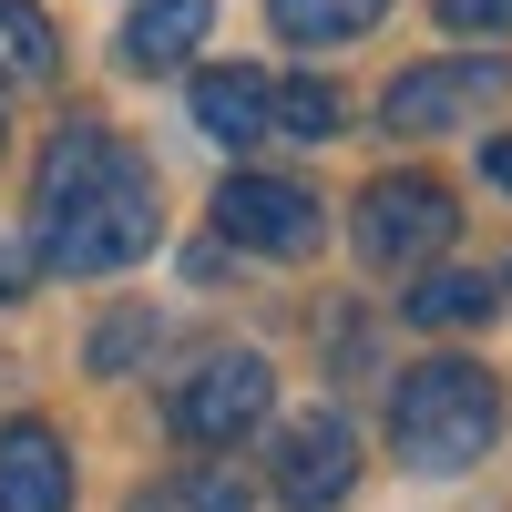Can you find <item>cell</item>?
Instances as JSON below:
<instances>
[{
	"label": "cell",
	"instance_id": "cell-5",
	"mask_svg": "<svg viewBox=\"0 0 512 512\" xmlns=\"http://www.w3.org/2000/svg\"><path fill=\"white\" fill-rule=\"evenodd\" d=\"M267 410H277V369L256 359V349H216V359L185 369V390H175V431L205 441V451H226V441H246Z\"/></svg>",
	"mask_w": 512,
	"mask_h": 512
},
{
	"label": "cell",
	"instance_id": "cell-10",
	"mask_svg": "<svg viewBox=\"0 0 512 512\" xmlns=\"http://www.w3.org/2000/svg\"><path fill=\"white\" fill-rule=\"evenodd\" d=\"M62 72V31L41 0H0V93H41Z\"/></svg>",
	"mask_w": 512,
	"mask_h": 512
},
{
	"label": "cell",
	"instance_id": "cell-11",
	"mask_svg": "<svg viewBox=\"0 0 512 512\" xmlns=\"http://www.w3.org/2000/svg\"><path fill=\"white\" fill-rule=\"evenodd\" d=\"M195 123L216 144H256L267 134V72L236 62V72H195Z\"/></svg>",
	"mask_w": 512,
	"mask_h": 512
},
{
	"label": "cell",
	"instance_id": "cell-13",
	"mask_svg": "<svg viewBox=\"0 0 512 512\" xmlns=\"http://www.w3.org/2000/svg\"><path fill=\"white\" fill-rule=\"evenodd\" d=\"M338 82H318V72H297V82H267V134H297V144H328L338 134Z\"/></svg>",
	"mask_w": 512,
	"mask_h": 512
},
{
	"label": "cell",
	"instance_id": "cell-1",
	"mask_svg": "<svg viewBox=\"0 0 512 512\" xmlns=\"http://www.w3.org/2000/svg\"><path fill=\"white\" fill-rule=\"evenodd\" d=\"M154 236H164L154 164L103 123H62L52 154H41V195H31V256L62 277H113Z\"/></svg>",
	"mask_w": 512,
	"mask_h": 512
},
{
	"label": "cell",
	"instance_id": "cell-16",
	"mask_svg": "<svg viewBox=\"0 0 512 512\" xmlns=\"http://www.w3.org/2000/svg\"><path fill=\"white\" fill-rule=\"evenodd\" d=\"M441 21H451L461 41H472V31L492 41V31H512V0H441Z\"/></svg>",
	"mask_w": 512,
	"mask_h": 512
},
{
	"label": "cell",
	"instance_id": "cell-2",
	"mask_svg": "<svg viewBox=\"0 0 512 512\" xmlns=\"http://www.w3.org/2000/svg\"><path fill=\"white\" fill-rule=\"evenodd\" d=\"M492 431H502V390L472 359H420L390 390V441L410 472H472L492 451Z\"/></svg>",
	"mask_w": 512,
	"mask_h": 512
},
{
	"label": "cell",
	"instance_id": "cell-18",
	"mask_svg": "<svg viewBox=\"0 0 512 512\" xmlns=\"http://www.w3.org/2000/svg\"><path fill=\"white\" fill-rule=\"evenodd\" d=\"M21 267H31V256H21V246H0V297H21Z\"/></svg>",
	"mask_w": 512,
	"mask_h": 512
},
{
	"label": "cell",
	"instance_id": "cell-12",
	"mask_svg": "<svg viewBox=\"0 0 512 512\" xmlns=\"http://www.w3.org/2000/svg\"><path fill=\"white\" fill-rule=\"evenodd\" d=\"M400 318H410V328H472V318H492V277H461V267H441V277L400 287Z\"/></svg>",
	"mask_w": 512,
	"mask_h": 512
},
{
	"label": "cell",
	"instance_id": "cell-14",
	"mask_svg": "<svg viewBox=\"0 0 512 512\" xmlns=\"http://www.w3.org/2000/svg\"><path fill=\"white\" fill-rule=\"evenodd\" d=\"M267 11H277L287 41H308V52H318V41H359L390 0H267Z\"/></svg>",
	"mask_w": 512,
	"mask_h": 512
},
{
	"label": "cell",
	"instance_id": "cell-15",
	"mask_svg": "<svg viewBox=\"0 0 512 512\" xmlns=\"http://www.w3.org/2000/svg\"><path fill=\"white\" fill-rule=\"evenodd\" d=\"M134 512H246V492L226 472H175V482H154Z\"/></svg>",
	"mask_w": 512,
	"mask_h": 512
},
{
	"label": "cell",
	"instance_id": "cell-7",
	"mask_svg": "<svg viewBox=\"0 0 512 512\" xmlns=\"http://www.w3.org/2000/svg\"><path fill=\"white\" fill-rule=\"evenodd\" d=\"M216 226H226V246H256V256H308V246L328 236V226H318V195L287 185V175H226Z\"/></svg>",
	"mask_w": 512,
	"mask_h": 512
},
{
	"label": "cell",
	"instance_id": "cell-6",
	"mask_svg": "<svg viewBox=\"0 0 512 512\" xmlns=\"http://www.w3.org/2000/svg\"><path fill=\"white\" fill-rule=\"evenodd\" d=\"M267 472H277V502L287 512H328V502H349V482H359V431L338 410H308V420L277 431Z\"/></svg>",
	"mask_w": 512,
	"mask_h": 512
},
{
	"label": "cell",
	"instance_id": "cell-9",
	"mask_svg": "<svg viewBox=\"0 0 512 512\" xmlns=\"http://www.w3.org/2000/svg\"><path fill=\"white\" fill-rule=\"evenodd\" d=\"M205 31H216V0H144V11L123 21V62L134 72H185Z\"/></svg>",
	"mask_w": 512,
	"mask_h": 512
},
{
	"label": "cell",
	"instance_id": "cell-8",
	"mask_svg": "<svg viewBox=\"0 0 512 512\" xmlns=\"http://www.w3.org/2000/svg\"><path fill=\"white\" fill-rule=\"evenodd\" d=\"M0 512H72V451L41 420L0 431Z\"/></svg>",
	"mask_w": 512,
	"mask_h": 512
},
{
	"label": "cell",
	"instance_id": "cell-3",
	"mask_svg": "<svg viewBox=\"0 0 512 512\" xmlns=\"http://www.w3.org/2000/svg\"><path fill=\"white\" fill-rule=\"evenodd\" d=\"M451 226H461V205H451V185H431V175H379V185L359 195V256H369L379 277H420V267L451 246Z\"/></svg>",
	"mask_w": 512,
	"mask_h": 512
},
{
	"label": "cell",
	"instance_id": "cell-4",
	"mask_svg": "<svg viewBox=\"0 0 512 512\" xmlns=\"http://www.w3.org/2000/svg\"><path fill=\"white\" fill-rule=\"evenodd\" d=\"M512 93V62L502 52H472V62H410L379 113H390V134H451V123H482L492 103Z\"/></svg>",
	"mask_w": 512,
	"mask_h": 512
},
{
	"label": "cell",
	"instance_id": "cell-17",
	"mask_svg": "<svg viewBox=\"0 0 512 512\" xmlns=\"http://www.w3.org/2000/svg\"><path fill=\"white\" fill-rule=\"evenodd\" d=\"M482 175H492V185H512V134H502V144H482Z\"/></svg>",
	"mask_w": 512,
	"mask_h": 512
}]
</instances>
